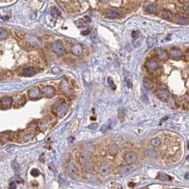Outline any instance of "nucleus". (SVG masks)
Segmentation results:
<instances>
[{
    "label": "nucleus",
    "instance_id": "f257e3e1",
    "mask_svg": "<svg viewBox=\"0 0 189 189\" xmlns=\"http://www.w3.org/2000/svg\"><path fill=\"white\" fill-rule=\"evenodd\" d=\"M68 105L65 103V101L59 100L54 103L52 106V112L54 113L56 117H63L68 110Z\"/></svg>",
    "mask_w": 189,
    "mask_h": 189
},
{
    "label": "nucleus",
    "instance_id": "f03ea898",
    "mask_svg": "<svg viewBox=\"0 0 189 189\" xmlns=\"http://www.w3.org/2000/svg\"><path fill=\"white\" fill-rule=\"evenodd\" d=\"M61 91L63 92V94L66 96H70L72 94V90L70 86V84L66 80V78H63L61 80V83H60Z\"/></svg>",
    "mask_w": 189,
    "mask_h": 189
},
{
    "label": "nucleus",
    "instance_id": "7ed1b4c3",
    "mask_svg": "<svg viewBox=\"0 0 189 189\" xmlns=\"http://www.w3.org/2000/svg\"><path fill=\"white\" fill-rule=\"evenodd\" d=\"M52 49L53 51H54V53H56L57 55H62V54L64 53L65 51V48H64V46L61 41H55V42L53 43L52 44Z\"/></svg>",
    "mask_w": 189,
    "mask_h": 189
},
{
    "label": "nucleus",
    "instance_id": "20e7f679",
    "mask_svg": "<svg viewBox=\"0 0 189 189\" xmlns=\"http://www.w3.org/2000/svg\"><path fill=\"white\" fill-rule=\"evenodd\" d=\"M43 94L47 98H53L56 95V90L52 86H47L43 89Z\"/></svg>",
    "mask_w": 189,
    "mask_h": 189
},
{
    "label": "nucleus",
    "instance_id": "39448f33",
    "mask_svg": "<svg viewBox=\"0 0 189 189\" xmlns=\"http://www.w3.org/2000/svg\"><path fill=\"white\" fill-rule=\"evenodd\" d=\"M12 98L10 97H4L1 99V108L2 109H8L12 106Z\"/></svg>",
    "mask_w": 189,
    "mask_h": 189
},
{
    "label": "nucleus",
    "instance_id": "423d86ee",
    "mask_svg": "<svg viewBox=\"0 0 189 189\" xmlns=\"http://www.w3.org/2000/svg\"><path fill=\"white\" fill-rule=\"evenodd\" d=\"M137 160V155L134 152H127L124 155V161L127 164H132L134 163Z\"/></svg>",
    "mask_w": 189,
    "mask_h": 189
},
{
    "label": "nucleus",
    "instance_id": "0eeeda50",
    "mask_svg": "<svg viewBox=\"0 0 189 189\" xmlns=\"http://www.w3.org/2000/svg\"><path fill=\"white\" fill-rule=\"evenodd\" d=\"M40 93H41V90H40V89L38 88H37V87H33V88H31L28 91V98L31 99V100L36 99V98H38Z\"/></svg>",
    "mask_w": 189,
    "mask_h": 189
},
{
    "label": "nucleus",
    "instance_id": "6e6552de",
    "mask_svg": "<svg viewBox=\"0 0 189 189\" xmlns=\"http://www.w3.org/2000/svg\"><path fill=\"white\" fill-rule=\"evenodd\" d=\"M65 170L66 171V173H68L69 175H75L77 174V168L75 167L74 164H72L71 163H67L65 166Z\"/></svg>",
    "mask_w": 189,
    "mask_h": 189
},
{
    "label": "nucleus",
    "instance_id": "1a4fd4ad",
    "mask_svg": "<svg viewBox=\"0 0 189 189\" xmlns=\"http://www.w3.org/2000/svg\"><path fill=\"white\" fill-rule=\"evenodd\" d=\"M99 172L101 176H106L110 174V167L108 163H103L101 165Z\"/></svg>",
    "mask_w": 189,
    "mask_h": 189
},
{
    "label": "nucleus",
    "instance_id": "9d476101",
    "mask_svg": "<svg viewBox=\"0 0 189 189\" xmlns=\"http://www.w3.org/2000/svg\"><path fill=\"white\" fill-rule=\"evenodd\" d=\"M158 68H159V63L157 61L151 60V61L147 62V68L149 72H154L155 70H157Z\"/></svg>",
    "mask_w": 189,
    "mask_h": 189
},
{
    "label": "nucleus",
    "instance_id": "9b49d317",
    "mask_svg": "<svg viewBox=\"0 0 189 189\" xmlns=\"http://www.w3.org/2000/svg\"><path fill=\"white\" fill-rule=\"evenodd\" d=\"M70 51L75 56H80L83 53V47L80 44H75L71 47Z\"/></svg>",
    "mask_w": 189,
    "mask_h": 189
},
{
    "label": "nucleus",
    "instance_id": "f8f14e48",
    "mask_svg": "<svg viewBox=\"0 0 189 189\" xmlns=\"http://www.w3.org/2000/svg\"><path fill=\"white\" fill-rule=\"evenodd\" d=\"M88 154L86 152H83L79 154L77 157V163L80 164V165H83L86 163L88 160Z\"/></svg>",
    "mask_w": 189,
    "mask_h": 189
},
{
    "label": "nucleus",
    "instance_id": "ddd939ff",
    "mask_svg": "<svg viewBox=\"0 0 189 189\" xmlns=\"http://www.w3.org/2000/svg\"><path fill=\"white\" fill-rule=\"evenodd\" d=\"M34 74H35V69L31 66L23 68L22 70V75L25 77H31Z\"/></svg>",
    "mask_w": 189,
    "mask_h": 189
},
{
    "label": "nucleus",
    "instance_id": "4468645a",
    "mask_svg": "<svg viewBox=\"0 0 189 189\" xmlns=\"http://www.w3.org/2000/svg\"><path fill=\"white\" fill-rule=\"evenodd\" d=\"M143 83H144L145 88L148 90H153L155 87V84H154L153 80L149 78V77H144L143 80Z\"/></svg>",
    "mask_w": 189,
    "mask_h": 189
},
{
    "label": "nucleus",
    "instance_id": "2eb2a0df",
    "mask_svg": "<svg viewBox=\"0 0 189 189\" xmlns=\"http://www.w3.org/2000/svg\"><path fill=\"white\" fill-rule=\"evenodd\" d=\"M90 21H91V20L90 19V17H88V16H85L83 19H79V20L77 21V26H78V27H84V26H87Z\"/></svg>",
    "mask_w": 189,
    "mask_h": 189
},
{
    "label": "nucleus",
    "instance_id": "dca6fc26",
    "mask_svg": "<svg viewBox=\"0 0 189 189\" xmlns=\"http://www.w3.org/2000/svg\"><path fill=\"white\" fill-rule=\"evenodd\" d=\"M157 56L160 60L162 61H166L168 59V54L166 52V50H163V49H159L157 51Z\"/></svg>",
    "mask_w": 189,
    "mask_h": 189
},
{
    "label": "nucleus",
    "instance_id": "f3484780",
    "mask_svg": "<svg viewBox=\"0 0 189 189\" xmlns=\"http://www.w3.org/2000/svg\"><path fill=\"white\" fill-rule=\"evenodd\" d=\"M170 56L173 59H179L182 56V53L179 49H172L170 51Z\"/></svg>",
    "mask_w": 189,
    "mask_h": 189
},
{
    "label": "nucleus",
    "instance_id": "a211bd4d",
    "mask_svg": "<svg viewBox=\"0 0 189 189\" xmlns=\"http://www.w3.org/2000/svg\"><path fill=\"white\" fill-rule=\"evenodd\" d=\"M131 170H132L131 166H128V165H126V166H120L119 169H118V171H119V173H120V174L126 175V174H128V173L130 172Z\"/></svg>",
    "mask_w": 189,
    "mask_h": 189
},
{
    "label": "nucleus",
    "instance_id": "6ab92c4d",
    "mask_svg": "<svg viewBox=\"0 0 189 189\" xmlns=\"http://www.w3.org/2000/svg\"><path fill=\"white\" fill-rule=\"evenodd\" d=\"M118 151H119V147L115 144L111 145L108 149V152L110 156H115L118 153Z\"/></svg>",
    "mask_w": 189,
    "mask_h": 189
},
{
    "label": "nucleus",
    "instance_id": "aec40b11",
    "mask_svg": "<svg viewBox=\"0 0 189 189\" xmlns=\"http://www.w3.org/2000/svg\"><path fill=\"white\" fill-rule=\"evenodd\" d=\"M162 16L163 19H166V20H171L173 18V14L168 10H163V13H162Z\"/></svg>",
    "mask_w": 189,
    "mask_h": 189
},
{
    "label": "nucleus",
    "instance_id": "412c9836",
    "mask_svg": "<svg viewBox=\"0 0 189 189\" xmlns=\"http://www.w3.org/2000/svg\"><path fill=\"white\" fill-rule=\"evenodd\" d=\"M168 96H169V93H168V91L166 90H162L159 92V97L162 100H166Z\"/></svg>",
    "mask_w": 189,
    "mask_h": 189
},
{
    "label": "nucleus",
    "instance_id": "4be33fe9",
    "mask_svg": "<svg viewBox=\"0 0 189 189\" xmlns=\"http://www.w3.org/2000/svg\"><path fill=\"white\" fill-rule=\"evenodd\" d=\"M159 179L163 181H170L171 180V178L170 176H168V175H166V173H159V176H158Z\"/></svg>",
    "mask_w": 189,
    "mask_h": 189
},
{
    "label": "nucleus",
    "instance_id": "5701e85b",
    "mask_svg": "<svg viewBox=\"0 0 189 189\" xmlns=\"http://www.w3.org/2000/svg\"><path fill=\"white\" fill-rule=\"evenodd\" d=\"M161 139H159V137H156L152 139V141H151V143H152V145L154 147H159V145L161 144Z\"/></svg>",
    "mask_w": 189,
    "mask_h": 189
},
{
    "label": "nucleus",
    "instance_id": "b1692460",
    "mask_svg": "<svg viewBox=\"0 0 189 189\" xmlns=\"http://www.w3.org/2000/svg\"><path fill=\"white\" fill-rule=\"evenodd\" d=\"M107 15L109 18L111 19H114V18H117L118 16V13L117 11H114V10H110L109 12H108Z\"/></svg>",
    "mask_w": 189,
    "mask_h": 189
},
{
    "label": "nucleus",
    "instance_id": "393cba45",
    "mask_svg": "<svg viewBox=\"0 0 189 189\" xmlns=\"http://www.w3.org/2000/svg\"><path fill=\"white\" fill-rule=\"evenodd\" d=\"M8 36V32L7 30H5L3 28H1L0 29V38L1 40H4L5 38H7Z\"/></svg>",
    "mask_w": 189,
    "mask_h": 189
},
{
    "label": "nucleus",
    "instance_id": "a878e982",
    "mask_svg": "<svg viewBox=\"0 0 189 189\" xmlns=\"http://www.w3.org/2000/svg\"><path fill=\"white\" fill-rule=\"evenodd\" d=\"M146 11L149 13H155L157 12V8L155 6L152 4L148 5L147 7H146Z\"/></svg>",
    "mask_w": 189,
    "mask_h": 189
},
{
    "label": "nucleus",
    "instance_id": "bb28decb",
    "mask_svg": "<svg viewBox=\"0 0 189 189\" xmlns=\"http://www.w3.org/2000/svg\"><path fill=\"white\" fill-rule=\"evenodd\" d=\"M49 126H50V122L49 121H43L41 123V128L43 129V130H46L47 129L49 128Z\"/></svg>",
    "mask_w": 189,
    "mask_h": 189
},
{
    "label": "nucleus",
    "instance_id": "cd10ccee",
    "mask_svg": "<svg viewBox=\"0 0 189 189\" xmlns=\"http://www.w3.org/2000/svg\"><path fill=\"white\" fill-rule=\"evenodd\" d=\"M178 23L179 24H181V25H184V24H186L188 23V20H187L186 18L185 17H183V16H179L178 18Z\"/></svg>",
    "mask_w": 189,
    "mask_h": 189
},
{
    "label": "nucleus",
    "instance_id": "c85d7f7f",
    "mask_svg": "<svg viewBox=\"0 0 189 189\" xmlns=\"http://www.w3.org/2000/svg\"><path fill=\"white\" fill-rule=\"evenodd\" d=\"M108 84L110 85V86L112 88V89H113V90L116 89V85H115V84H114V82L112 77H108Z\"/></svg>",
    "mask_w": 189,
    "mask_h": 189
},
{
    "label": "nucleus",
    "instance_id": "c756f323",
    "mask_svg": "<svg viewBox=\"0 0 189 189\" xmlns=\"http://www.w3.org/2000/svg\"><path fill=\"white\" fill-rule=\"evenodd\" d=\"M2 139H1V142L3 144L4 142H6L9 139V135L8 134H2Z\"/></svg>",
    "mask_w": 189,
    "mask_h": 189
},
{
    "label": "nucleus",
    "instance_id": "7c9ffc66",
    "mask_svg": "<svg viewBox=\"0 0 189 189\" xmlns=\"http://www.w3.org/2000/svg\"><path fill=\"white\" fill-rule=\"evenodd\" d=\"M31 174L33 176V177H37L40 175V171L36 168H33L31 171Z\"/></svg>",
    "mask_w": 189,
    "mask_h": 189
},
{
    "label": "nucleus",
    "instance_id": "2f4dec72",
    "mask_svg": "<svg viewBox=\"0 0 189 189\" xmlns=\"http://www.w3.org/2000/svg\"><path fill=\"white\" fill-rule=\"evenodd\" d=\"M117 123V119H112V120H110V121L109 122V127H110V128H113V127H114L116 126Z\"/></svg>",
    "mask_w": 189,
    "mask_h": 189
},
{
    "label": "nucleus",
    "instance_id": "473e14b6",
    "mask_svg": "<svg viewBox=\"0 0 189 189\" xmlns=\"http://www.w3.org/2000/svg\"><path fill=\"white\" fill-rule=\"evenodd\" d=\"M125 81H126L127 87H128L129 88H131L132 87V80H131L130 77H125Z\"/></svg>",
    "mask_w": 189,
    "mask_h": 189
},
{
    "label": "nucleus",
    "instance_id": "72a5a7b5",
    "mask_svg": "<svg viewBox=\"0 0 189 189\" xmlns=\"http://www.w3.org/2000/svg\"><path fill=\"white\" fill-rule=\"evenodd\" d=\"M12 166H13V169L14 170V171H15L16 173H19V170H20V168H19V164L16 163H13Z\"/></svg>",
    "mask_w": 189,
    "mask_h": 189
},
{
    "label": "nucleus",
    "instance_id": "f704fd0d",
    "mask_svg": "<svg viewBox=\"0 0 189 189\" xmlns=\"http://www.w3.org/2000/svg\"><path fill=\"white\" fill-rule=\"evenodd\" d=\"M154 39L152 38H148L147 40V46L149 48H151L152 47V46L154 45Z\"/></svg>",
    "mask_w": 189,
    "mask_h": 189
},
{
    "label": "nucleus",
    "instance_id": "c9c22d12",
    "mask_svg": "<svg viewBox=\"0 0 189 189\" xmlns=\"http://www.w3.org/2000/svg\"><path fill=\"white\" fill-rule=\"evenodd\" d=\"M98 124L97 123H92L90 125H88V129H91V130H94L98 128Z\"/></svg>",
    "mask_w": 189,
    "mask_h": 189
},
{
    "label": "nucleus",
    "instance_id": "e433bc0d",
    "mask_svg": "<svg viewBox=\"0 0 189 189\" xmlns=\"http://www.w3.org/2000/svg\"><path fill=\"white\" fill-rule=\"evenodd\" d=\"M59 14H60V12H59V10L57 9L56 8H53L51 9V14L53 16H57Z\"/></svg>",
    "mask_w": 189,
    "mask_h": 189
},
{
    "label": "nucleus",
    "instance_id": "4c0bfd02",
    "mask_svg": "<svg viewBox=\"0 0 189 189\" xmlns=\"http://www.w3.org/2000/svg\"><path fill=\"white\" fill-rule=\"evenodd\" d=\"M90 29H87V30H85V31H81V34L83 36L88 35V34H90Z\"/></svg>",
    "mask_w": 189,
    "mask_h": 189
},
{
    "label": "nucleus",
    "instance_id": "58836bf2",
    "mask_svg": "<svg viewBox=\"0 0 189 189\" xmlns=\"http://www.w3.org/2000/svg\"><path fill=\"white\" fill-rule=\"evenodd\" d=\"M132 36L133 38H137L139 36V32L138 31H133L132 34Z\"/></svg>",
    "mask_w": 189,
    "mask_h": 189
},
{
    "label": "nucleus",
    "instance_id": "ea45409f",
    "mask_svg": "<svg viewBox=\"0 0 189 189\" xmlns=\"http://www.w3.org/2000/svg\"><path fill=\"white\" fill-rule=\"evenodd\" d=\"M73 142H74V138L72 137H68V142L69 144H71L72 143H73Z\"/></svg>",
    "mask_w": 189,
    "mask_h": 189
},
{
    "label": "nucleus",
    "instance_id": "a19ab883",
    "mask_svg": "<svg viewBox=\"0 0 189 189\" xmlns=\"http://www.w3.org/2000/svg\"><path fill=\"white\" fill-rule=\"evenodd\" d=\"M9 188H16V184L15 182H12L10 183V186H9Z\"/></svg>",
    "mask_w": 189,
    "mask_h": 189
},
{
    "label": "nucleus",
    "instance_id": "79ce46f5",
    "mask_svg": "<svg viewBox=\"0 0 189 189\" xmlns=\"http://www.w3.org/2000/svg\"><path fill=\"white\" fill-rule=\"evenodd\" d=\"M106 129H107V127H105V125L103 126V127L101 128V131H102L103 132H104V133L106 132Z\"/></svg>",
    "mask_w": 189,
    "mask_h": 189
},
{
    "label": "nucleus",
    "instance_id": "37998d69",
    "mask_svg": "<svg viewBox=\"0 0 189 189\" xmlns=\"http://www.w3.org/2000/svg\"><path fill=\"white\" fill-rule=\"evenodd\" d=\"M185 178H186V179H189V173H186V175H185Z\"/></svg>",
    "mask_w": 189,
    "mask_h": 189
},
{
    "label": "nucleus",
    "instance_id": "c03bdc74",
    "mask_svg": "<svg viewBox=\"0 0 189 189\" xmlns=\"http://www.w3.org/2000/svg\"><path fill=\"white\" fill-rule=\"evenodd\" d=\"M188 147H189V140H188Z\"/></svg>",
    "mask_w": 189,
    "mask_h": 189
}]
</instances>
